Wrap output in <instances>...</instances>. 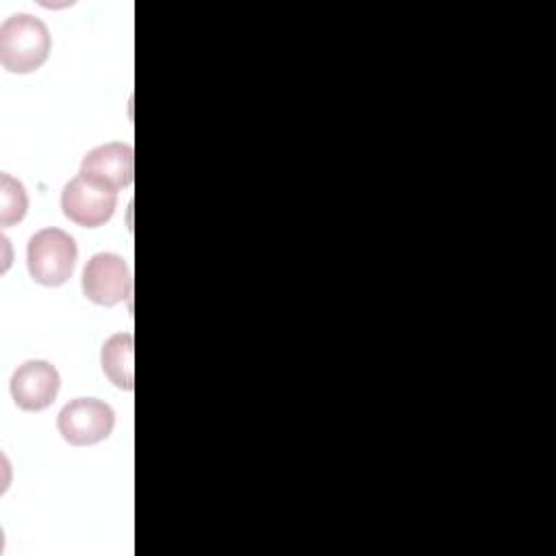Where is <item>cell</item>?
<instances>
[{
    "label": "cell",
    "mask_w": 556,
    "mask_h": 556,
    "mask_svg": "<svg viewBox=\"0 0 556 556\" xmlns=\"http://www.w3.org/2000/svg\"><path fill=\"white\" fill-rule=\"evenodd\" d=\"M80 285L85 298L93 304L115 306L130 295V267L119 254L98 252L87 261Z\"/></svg>",
    "instance_id": "cell-4"
},
{
    "label": "cell",
    "mask_w": 556,
    "mask_h": 556,
    "mask_svg": "<svg viewBox=\"0 0 556 556\" xmlns=\"http://www.w3.org/2000/svg\"><path fill=\"white\" fill-rule=\"evenodd\" d=\"M117 206V191L98 185L85 176L72 178L61 193V208L65 217L85 228H98L111 219Z\"/></svg>",
    "instance_id": "cell-5"
},
{
    "label": "cell",
    "mask_w": 556,
    "mask_h": 556,
    "mask_svg": "<svg viewBox=\"0 0 556 556\" xmlns=\"http://www.w3.org/2000/svg\"><path fill=\"white\" fill-rule=\"evenodd\" d=\"M28 208V195L20 180H15L11 174H0V224L13 226L17 224Z\"/></svg>",
    "instance_id": "cell-9"
},
{
    "label": "cell",
    "mask_w": 556,
    "mask_h": 556,
    "mask_svg": "<svg viewBox=\"0 0 556 556\" xmlns=\"http://www.w3.org/2000/svg\"><path fill=\"white\" fill-rule=\"evenodd\" d=\"M132 352H135V339L130 332L111 334L104 341L102 352H100L102 371L115 387H119L124 391H132V387H135Z\"/></svg>",
    "instance_id": "cell-8"
},
{
    "label": "cell",
    "mask_w": 556,
    "mask_h": 556,
    "mask_svg": "<svg viewBox=\"0 0 556 556\" xmlns=\"http://www.w3.org/2000/svg\"><path fill=\"white\" fill-rule=\"evenodd\" d=\"M76 241L61 228H43L35 232L26 248V265L30 278L43 287H59L70 280L76 265Z\"/></svg>",
    "instance_id": "cell-2"
},
{
    "label": "cell",
    "mask_w": 556,
    "mask_h": 556,
    "mask_svg": "<svg viewBox=\"0 0 556 556\" xmlns=\"http://www.w3.org/2000/svg\"><path fill=\"white\" fill-rule=\"evenodd\" d=\"M50 54L48 26L30 15L15 13L0 26V63L11 74H30L39 70Z\"/></svg>",
    "instance_id": "cell-1"
},
{
    "label": "cell",
    "mask_w": 556,
    "mask_h": 556,
    "mask_svg": "<svg viewBox=\"0 0 556 556\" xmlns=\"http://www.w3.org/2000/svg\"><path fill=\"white\" fill-rule=\"evenodd\" d=\"M135 174V152L128 143L111 141L89 150L80 163V176L113 191L126 189Z\"/></svg>",
    "instance_id": "cell-7"
},
{
    "label": "cell",
    "mask_w": 556,
    "mask_h": 556,
    "mask_svg": "<svg viewBox=\"0 0 556 556\" xmlns=\"http://www.w3.org/2000/svg\"><path fill=\"white\" fill-rule=\"evenodd\" d=\"M115 426L113 408L96 397H76L67 402L59 417L56 428L70 445H93L104 441Z\"/></svg>",
    "instance_id": "cell-3"
},
{
    "label": "cell",
    "mask_w": 556,
    "mask_h": 556,
    "mask_svg": "<svg viewBox=\"0 0 556 556\" xmlns=\"http://www.w3.org/2000/svg\"><path fill=\"white\" fill-rule=\"evenodd\" d=\"M61 387V378L54 365L48 361H26L11 376V395L24 410L48 408Z\"/></svg>",
    "instance_id": "cell-6"
}]
</instances>
